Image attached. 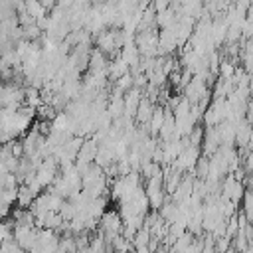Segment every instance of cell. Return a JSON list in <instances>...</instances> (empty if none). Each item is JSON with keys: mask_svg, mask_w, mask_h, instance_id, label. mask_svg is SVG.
Wrapping results in <instances>:
<instances>
[{"mask_svg": "<svg viewBox=\"0 0 253 253\" xmlns=\"http://www.w3.org/2000/svg\"><path fill=\"white\" fill-rule=\"evenodd\" d=\"M168 77H170V83H172L174 87H180V71H172Z\"/></svg>", "mask_w": 253, "mask_h": 253, "instance_id": "7", "label": "cell"}, {"mask_svg": "<svg viewBox=\"0 0 253 253\" xmlns=\"http://www.w3.org/2000/svg\"><path fill=\"white\" fill-rule=\"evenodd\" d=\"M101 231L103 233H113V235H121L123 229V219L119 215V211H105L101 217Z\"/></svg>", "mask_w": 253, "mask_h": 253, "instance_id": "1", "label": "cell"}, {"mask_svg": "<svg viewBox=\"0 0 253 253\" xmlns=\"http://www.w3.org/2000/svg\"><path fill=\"white\" fill-rule=\"evenodd\" d=\"M34 194H32V190L26 186V184H20L18 186V194H16V204L22 208V210H28L30 206H32V202H34Z\"/></svg>", "mask_w": 253, "mask_h": 253, "instance_id": "3", "label": "cell"}, {"mask_svg": "<svg viewBox=\"0 0 253 253\" xmlns=\"http://www.w3.org/2000/svg\"><path fill=\"white\" fill-rule=\"evenodd\" d=\"M132 253H150L148 247H138V249H132Z\"/></svg>", "mask_w": 253, "mask_h": 253, "instance_id": "8", "label": "cell"}, {"mask_svg": "<svg viewBox=\"0 0 253 253\" xmlns=\"http://www.w3.org/2000/svg\"><path fill=\"white\" fill-rule=\"evenodd\" d=\"M152 111H154V105L146 97H140V103H138L136 113H134V121L136 123H142V125H148V121L152 117Z\"/></svg>", "mask_w": 253, "mask_h": 253, "instance_id": "2", "label": "cell"}, {"mask_svg": "<svg viewBox=\"0 0 253 253\" xmlns=\"http://www.w3.org/2000/svg\"><path fill=\"white\" fill-rule=\"evenodd\" d=\"M162 121H164V109H162V107H154L152 117H150V121H148V125H146V126H150L148 130H150L152 136L158 134V130H160V126H162Z\"/></svg>", "mask_w": 253, "mask_h": 253, "instance_id": "4", "label": "cell"}, {"mask_svg": "<svg viewBox=\"0 0 253 253\" xmlns=\"http://www.w3.org/2000/svg\"><path fill=\"white\" fill-rule=\"evenodd\" d=\"M107 59H105V55L99 51V49H95V51H91L89 53V67H91V73H95V71H101V69H107Z\"/></svg>", "mask_w": 253, "mask_h": 253, "instance_id": "5", "label": "cell"}, {"mask_svg": "<svg viewBox=\"0 0 253 253\" xmlns=\"http://www.w3.org/2000/svg\"><path fill=\"white\" fill-rule=\"evenodd\" d=\"M150 241V229L148 227H140L134 235H132V247L138 249V247H146Z\"/></svg>", "mask_w": 253, "mask_h": 253, "instance_id": "6", "label": "cell"}]
</instances>
